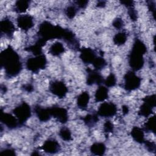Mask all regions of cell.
Masks as SVG:
<instances>
[{
  "mask_svg": "<svg viewBox=\"0 0 156 156\" xmlns=\"http://www.w3.org/2000/svg\"><path fill=\"white\" fill-rule=\"evenodd\" d=\"M13 114L18 119L20 125H23L31 116V108L26 102H22L13 110Z\"/></svg>",
  "mask_w": 156,
  "mask_h": 156,
  "instance_id": "5b68a950",
  "label": "cell"
},
{
  "mask_svg": "<svg viewBox=\"0 0 156 156\" xmlns=\"http://www.w3.org/2000/svg\"><path fill=\"white\" fill-rule=\"evenodd\" d=\"M79 57L84 63L92 64L97 55L93 49L89 48H83L80 49Z\"/></svg>",
  "mask_w": 156,
  "mask_h": 156,
  "instance_id": "5bb4252c",
  "label": "cell"
},
{
  "mask_svg": "<svg viewBox=\"0 0 156 156\" xmlns=\"http://www.w3.org/2000/svg\"><path fill=\"white\" fill-rule=\"evenodd\" d=\"M144 143L145 144L146 147L149 152H155V144L154 142L152 141H144Z\"/></svg>",
  "mask_w": 156,
  "mask_h": 156,
  "instance_id": "e575fe53",
  "label": "cell"
},
{
  "mask_svg": "<svg viewBox=\"0 0 156 156\" xmlns=\"http://www.w3.org/2000/svg\"><path fill=\"white\" fill-rule=\"evenodd\" d=\"M41 149L46 153L53 154L58 152L60 150V146L55 140L48 139L44 142Z\"/></svg>",
  "mask_w": 156,
  "mask_h": 156,
  "instance_id": "9a60e30c",
  "label": "cell"
},
{
  "mask_svg": "<svg viewBox=\"0 0 156 156\" xmlns=\"http://www.w3.org/2000/svg\"><path fill=\"white\" fill-rule=\"evenodd\" d=\"M122 113L124 115H126L129 112V108L127 105H124L122 107Z\"/></svg>",
  "mask_w": 156,
  "mask_h": 156,
  "instance_id": "ab89813d",
  "label": "cell"
},
{
  "mask_svg": "<svg viewBox=\"0 0 156 156\" xmlns=\"http://www.w3.org/2000/svg\"><path fill=\"white\" fill-rule=\"evenodd\" d=\"M154 107L151 105L150 104L143 102V104L141 105L140 110L138 111V114L140 116L144 117H149L152 115V109Z\"/></svg>",
  "mask_w": 156,
  "mask_h": 156,
  "instance_id": "603a6c76",
  "label": "cell"
},
{
  "mask_svg": "<svg viewBox=\"0 0 156 156\" xmlns=\"http://www.w3.org/2000/svg\"><path fill=\"white\" fill-rule=\"evenodd\" d=\"M24 89H25V90H26L27 91L30 92V91H32V90H33V87H32L31 85L28 84V85H26L24 86Z\"/></svg>",
  "mask_w": 156,
  "mask_h": 156,
  "instance_id": "f35d334b",
  "label": "cell"
},
{
  "mask_svg": "<svg viewBox=\"0 0 156 156\" xmlns=\"http://www.w3.org/2000/svg\"><path fill=\"white\" fill-rule=\"evenodd\" d=\"M108 97V90L107 87L100 85L96 90L94 94L96 102H104Z\"/></svg>",
  "mask_w": 156,
  "mask_h": 156,
  "instance_id": "e0dca14e",
  "label": "cell"
},
{
  "mask_svg": "<svg viewBox=\"0 0 156 156\" xmlns=\"http://www.w3.org/2000/svg\"><path fill=\"white\" fill-rule=\"evenodd\" d=\"M124 88L129 91H133L140 86L141 79L133 71H128L124 77Z\"/></svg>",
  "mask_w": 156,
  "mask_h": 156,
  "instance_id": "8992f818",
  "label": "cell"
},
{
  "mask_svg": "<svg viewBox=\"0 0 156 156\" xmlns=\"http://www.w3.org/2000/svg\"><path fill=\"white\" fill-rule=\"evenodd\" d=\"M1 154H6V155H15V152L13 149L11 148H7L1 151Z\"/></svg>",
  "mask_w": 156,
  "mask_h": 156,
  "instance_id": "8d00e7d4",
  "label": "cell"
},
{
  "mask_svg": "<svg viewBox=\"0 0 156 156\" xmlns=\"http://www.w3.org/2000/svg\"><path fill=\"white\" fill-rule=\"evenodd\" d=\"M147 51L145 44L140 40L136 39L132 46L129 55V64L132 71L141 69L144 63L143 55Z\"/></svg>",
  "mask_w": 156,
  "mask_h": 156,
  "instance_id": "7a4b0ae2",
  "label": "cell"
},
{
  "mask_svg": "<svg viewBox=\"0 0 156 156\" xmlns=\"http://www.w3.org/2000/svg\"><path fill=\"white\" fill-rule=\"evenodd\" d=\"M0 30L2 34L7 37H11L15 31V27L13 23L9 18H5L1 21Z\"/></svg>",
  "mask_w": 156,
  "mask_h": 156,
  "instance_id": "7c38bea8",
  "label": "cell"
},
{
  "mask_svg": "<svg viewBox=\"0 0 156 156\" xmlns=\"http://www.w3.org/2000/svg\"><path fill=\"white\" fill-rule=\"evenodd\" d=\"M77 13V9L74 5H71L68 6L65 9V14L69 19L73 18Z\"/></svg>",
  "mask_w": 156,
  "mask_h": 156,
  "instance_id": "f546056e",
  "label": "cell"
},
{
  "mask_svg": "<svg viewBox=\"0 0 156 156\" xmlns=\"http://www.w3.org/2000/svg\"><path fill=\"white\" fill-rule=\"evenodd\" d=\"M128 14L131 20L136 21L137 20V17H138L137 13L133 7L128 8Z\"/></svg>",
  "mask_w": 156,
  "mask_h": 156,
  "instance_id": "836d02e7",
  "label": "cell"
},
{
  "mask_svg": "<svg viewBox=\"0 0 156 156\" xmlns=\"http://www.w3.org/2000/svg\"><path fill=\"white\" fill-rule=\"evenodd\" d=\"M121 2L124 5H125L127 9L130 8V7H133V2L132 1H122Z\"/></svg>",
  "mask_w": 156,
  "mask_h": 156,
  "instance_id": "74e56055",
  "label": "cell"
},
{
  "mask_svg": "<svg viewBox=\"0 0 156 156\" xmlns=\"http://www.w3.org/2000/svg\"><path fill=\"white\" fill-rule=\"evenodd\" d=\"M85 124L89 126H93L98 121V114H88L83 118Z\"/></svg>",
  "mask_w": 156,
  "mask_h": 156,
  "instance_id": "484cf974",
  "label": "cell"
},
{
  "mask_svg": "<svg viewBox=\"0 0 156 156\" xmlns=\"http://www.w3.org/2000/svg\"><path fill=\"white\" fill-rule=\"evenodd\" d=\"M127 40V35L125 32H119L115 35L113 37V42L118 46H121L124 44Z\"/></svg>",
  "mask_w": 156,
  "mask_h": 156,
  "instance_id": "cb8c5ba5",
  "label": "cell"
},
{
  "mask_svg": "<svg viewBox=\"0 0 156 156\" xmlns=\"http://www.w3.org/2000/svg\"><path fill=\"white\" fill-rule=\"evenodd\" d=\"M131 136L133 139L138 143H144V130L138 127H133L131 130Z\"/></svg>",
  "mask_w": 156,
  "mask_h": 156,
  "instance_id": "d6986e66",
  "label": "cell"
},
{
  "mask_svg": "<svg viewBox=\"0 0 156 156\" xmlns=\"http://www.w3.org/2000/svg\"><path fill=\"white\" fill-rule=\"evenodd\" d=\"M90 101V94L87 91L81 93L77 98V106L83 110L87 108Z\"/></svg>",
  "mask_w": 156,
  "mask_h": 156,
  "instance_id": "ac0fdd59",
  "label": "cell"
},
{
  "mask_svg": "<svg viewBox=\"0 0 156 156\" xmlns=\"http://www.w3.org/2000/svg\"><path fill=\"white\" fill-rule=\"evenodd\" d=\"M18 27L23 31H27L34 26V18L28 14H23L18 16L16 19Z\"/></svg>",
  "mask_w": 156,
  "mask_h": 156,
  "instance_id": "9c48e42d",
  "label": "cell"
},
{
  "mask_svg": "<svg viewBox=\"0 0 156 156\" xmlns=\"http://www.w3.org/2000/svg\"><path fill=\"white\" fill-rule=\"evenodd\" d=\"M47 60L45 55L43 54L34 55L33 57L29 58L26 63V68L30 71L36 73L43 69L46 65Z\"/></svg>",
  "mask_w": 156,
  "mask_h": 156,
  "instance_id": "277c9868",
  "label": "cell"
},
{
  "mask_svg": "<svg viewBox=\"0 0 156 156\" xmlns=\"http://www.w3.org/2000/svg\"><path fill=\"white\" fill-rule=\"evenodd\" d=\"M143 102L150 104L154 107H155V94L147 96L143 99Z\"/></svg>",
  "mask_w": 156,
  "mask_h": 156,
  "instance_id": "d6a6232c",
  "label": "cell"
},
{
  "mask_svg": "<svg viewBox=\"0 0 156 156\" xmlns=\"http://www.w3.org/2000/svg\"><path fill=\"white\" fill-rule=\"evenodd\" d=\"M58 135L63 140L66 141H70L72 138V135L70 130L66 127H63L60 130Z\"/></svg>",
  "mask_w": 156,
  "mask_h": 156,
  "instance_id": "83f0119b",
  "label": "cell"
},
{
  "mask_svg": "<svg viewBox=\"0 0 156 156\" xmlns=\"http://www.w3.org/2000/svg\"><path fill=\"white\" fill-rule=\"evenodd\" d=\"M0 120L2 124L10 129H16L20 126L18 119L14 115L3 112L2 110L0 113Z\"/></svg>",
  "mask_w": 156,
  "mask_h": 156,
  "instance_id": "8fae6325",
  "label": "cell"
},
{
  "mask_svg": "<svg viewBox=\"0 0 156 156\" xmlns=\"http://www.w3.org/2000/svg\"><path fill=\"white\" fill-rule=\"evenodd\" d=\"M106 150L105 144L102 143H94L90 147L91 152L95 155H102Z\"/></svg>",
  "mask_w": 156,
  "mask_h": 156,
  "instance_id": "44dd1931",
  "label": "cell"
},
{
  "mask_svg": "<svg viewBox=\"0 0 156 156\" xmlns=\"http://www.w3.org/2000/svg\"><path fill=\"white\" fill-rule=\"evenodd\" d=\"M104 79L102 75L98 73L96 69H91L90 68L87 69V83L88 85H100L104 82Z\"/></svg>",
  "mask_w": 156,
  "mask_h": 156,
  "instance_id": "4fadbf2b",
  "label": "cell"
},
{
  "mask_svg": "<svg viewBox=\"0 0 156 156\" xmlns=\"http://www.w3.org/2000/svg\"><path fill=\"white\" fill-rule=\"evenodd\" d=\"M29 7V1L25 0L17 1L14 5L15 11L18 13H23L26 12Z\"/></svg>",
  "mask_w": 156,
  "mask_h": 156,
  "instance_id": "7402d4cb",
  "label": "cell"
},
{
  "mask_svg": "<svg viewBox=\"0 0 156 156\" xmlns=\"http://www.w3.org/2000/svg\"><path fill=\"white\" fill-rule=\"evenodd\" d=\"M49 91L58 98H63L68 93V88L65 83L60 80H54L49 84Z\"/></svg>",
  "mask_w": 156,
  "mask_h": 156,
  "instance_id": "ba28073f",
  "label": "cell"
},
{
  "mask_svg": "<svg viewBox=\"0 0 156 156\" xmlns=\"http://www.w3.org/2000/svg\"><path fill=\"white\" fill-rule=\"evenodd\" d=\"M88 3V1H76V4L80 9H84L87 7V4Z\"/></svg>",
  "mask_w": 156,
  "mask_h": 156,
  "instance_id": "d590c367",
  "label": "cell"
},
{
  "mask_svg": "<svg viewBox=\"0 0 156 156\" xmlns=\"http://www.w3.org/2000/svg\"><path fill=\"white\" fill-rule=\"evenodd\" d=\"M113 26L118 30H120L123 28L124 26V23L123 20L120 18H116L115 19L112 23Z\"/></svg>",
  "mask_w": 156,
  "mask_h": 156,
  "instance_id": "4dcf8cb0",
  "label": "cell"
},
{
  "mask_svg": "<svg viewBox=\"0 0 156 156\" xmlns=\"http://www.w3.org/2000/svg\"><path fill=\"white\" fill-rule=\"evenodd\" d=\"M104 83L107 87H112L115 85L116 83V78L114 74L110 73L105 79L104 80Z\"/></svg>",
  "mask_w": 156,
  "mask_h": 156,
  "instance_id": "f1b7e54d",
  "label": "cell"
},
{
  "mask_svg": "<svg viewBox=\"0 0 156 156\" xmlns=\"http://www.w3.org/2000/svg\"><path fill=\"white\" fill-rule=\"evenodd\" d=\"M117 112L116 105L112 102H104L98 108L97 114L104 118H110L116 115Z\"/></svg>",
  "mask_w": 156,
  "mask_h": 156,
  "instance_id": "52a82bcc",
  "label": "cell"
},
{
  "mask_svg": "<svg viewBox=\"0 0 156 156\" xmlns=\"http://www.w3.org/2000/svg\"><path fill=\"white\" fill-rule=\"evenodd\" d=\"M65 30L66 29H63L59 26H54L48 21H43L38 27V38L46 43L48 40L54 38L62 40Z\"/></svg>",
  "mask_w": 156,
  "mask_h": 156,
  "instance_id": "3957f363",
  "label": "cell"
},
{
  "mask_svg": "<svg viewBox=\"0 0 156 156\" xmlns=\"http://www.w3.org/2000/svg\"><path fill=\"white\" fill-rule=\"evenodd\" d=\"M65 51V47L62 43L55 42L49 48V52L54 56H59Z\"/></svg>",
  "mask_w": 156,
  "mask_h": 156,
  "instance_id": "ffe728a7",
  "label": "cell"
},
{
  "mask_svg": "<svg viewBox=\"0 0 156 156\" xmlns=\"http://www.w3.org/2000/svg\"><path fill=\"white\" fill-rule=\"evenodd\" d=\"M49 108L51 116L57 119L58 122L62 124H65L68 121V114L67 110L65 108L58 106H54Z\"/></svg>",
  "mask_w": 156,
  "mask_h": 156,
  "instance_id": "30bf717a",
  "label": "cell"
},
{
  "mask_svg": "<svg viewBox=\"0 0 156 156\" xmlns=\"http://www.w3.org/2000/svg\"><path fill=\"white\" fill-rule=\"evenodd\" d=\"M106 65L107 63L105 60L101 56H97V57L95 58L92 63V65L93 66L94 69L97 71L102 69L106 66Z\"/></svg>",
  "mask_w": 156,
  "mask_h": 156,
  "instance_id": "4316f807",
  "label": "cell"
},
{
  "mask_svg": "<svg viewBox=\"0 0 156 156\" xmlns=\"http://www.w3.org/2000/svg\"><path fill=\"white\" fill-rule=\"evenodd\" d=\"M104 131L105 133H111L113 131V129H114V126L112 122V121H107L105 122V123L104 124Z\"/></svg>",
  "mask_w": 156,
  "mask_h": 156,
  "instance_id": "1f68e13d",
  "label": "cell"
},
{
  "mask_svg": "<svg viewBox=\"0 0 156 156\" xmlns=\"http://www.w3.org/2000/svg\"><path fill=\"white\" fill-rule=\"evenodd\" d=\"M1 63L5 75L9 77L16 76L23 68V64L18 54L8 46L1 53Z\"/></svg>",
  "mask_w": 156,
  "mask_h": 156,
  "instance_id": "6da1fadb",
  "label": "cell"
},
{
  "mask_svg": "<svg viewBox=\"0 0 156 156\" xmlns=\"http://www.w3.org/2000/svg\"><path fill=\"white\" fill-rule=\"evenodd\" d=\"M34 111L39 120L42 122L48 121L51 117L49 108H44L37 105L34 108Z\"/></svg>",
  "mask_w": 156,
  "mask_h": 156,
  "instance_id": "2e32d148",
  "label": "cell"
},
{
  "mask_svg": "<svg viewBox=\"0 0 156 156\" xmlns=\"http://www.w3.org/2000/svg\"><path fill=\"white\" fill-rule=\"evenodd\" d=\"M155 116L153 115L149 117L144 125V129L147 132L155 133Z\"/></svg>",
  "mask_w": 156,
  "mask_h": 156,
  "instance_id": "d4e9b609",
  "label": "cell"
},
{
  "mask_svg": "<svg viewBox=\"0 0 156 156\" xmlns=\"http://www.w3.org/2000/svg\"><path fill=\"white\" fill-rule=\"evenodd\" d=\"M105 2L104 1H99L98 2V7H102L103 6H104L105 5Z\"/></svg>",
  "mask_w": 156,
  "mask_h": 156,
  "instance_id": "60d3db41",
  "label": "cell"
}]
</instances>
